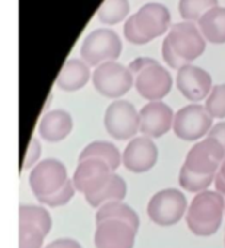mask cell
Returning a JSON list of instances; mask_svg holds the SVG:
<instances>
[{
    "mask_svg": "<svg viewBox=\"0 0 225 248\" xmlns=\"http://www.w3.org/2000/svg\"><path fill=\"white\" fill-rule=\"evenodd\" d=\"M206 50V40L203 38L199 27L193 22L174 24L162 43L164 62L176 70L200 57Z\"/></svg>",
    "mask_w": 225,
    "mask_h": 248,
    "instance_id": "1",
    "label": "cell"
},
{
    "mask_svg": "<svg viewBox=\"0 0 225 248\" xmlns=\"http://www.w3.org/2000/svg\"><path fill=\"white\" fill-rule=\"evenodd\" d=\"M171 14L162 3H146L125 22V38L136 46H144L170 31Z\"/></svg>",
    "mask_w": 225,
    "mask_h": 248,
    "instance_id": "2",
    "label": "cell"
},
{
    "mask_svg": "<svg viewBox=\"0 0 225 248\" xmlns=\"http://www.w3.org/2000/svg\"><path fill=\"white\" fill-rule=\"evenodd\" d=\"M224 213L225 197L218 191L206 190L192 200L186 212V222L194 235L210 236L219 229Z\"/></svg>",
    "mask_w": 225,
    "mask_h": 248,
    "instance_id": "3",
    "label": "cell"
},
{
    "mask_svg": "<svg viewBox=\"0 0 225 248\" xmlns=\"http://www.w3.org/2000/svg\"><path fill=\"white\" fill-rule=\"evenodd\" d=\"M123 50L122 38L108 28H99L89 32L82 46L80 57L88 66H99L107 62H116Z\"/></svg>",
    "mask_w": 225,
    "mask_h": 248,
    "instance_id": "4",
    "label": "cell"
},
{
    "mask_svg": "<svg viewBox=\"0 0 225 248\" xmlns=\"http://www.w3.org/2000/svg\"><path fill=\"white\" fill-rule=\"evenodd\" d=\"M92 83L99 95L116 99L132 89L135 76L129 67L117 62H107L95 67L92 72Z\"/></svg>",
    "mask_w": 225,
    "mask_h": 248,
    "instance_id": "5",
    "label": "cell"
},
{
    "mask_svg": "<svg viewBox=\"0 0 225 248\" xmlns=\"http://www.w3.org/2000/svg\"><path fill=\"white\" fill-rule=\"evenodd\" d=\"M104 126L108 135L117 140L133 139L136 138V133L141 132L139 112L129 101H114L105 109Z\"/></svg>",
    "mask_w": 225,
    "mask_h": 248,
    "instance_id": "6",
    "label": "cell"
},
{
    "mask_svg": "<svg viewBox=\"0 0 225 248\" xmlns=\"http://www.w3.org/2000/svg\"><path fill=\"white\" fill-rule=\"evenodd\" d=\"M187 212L186 196L177 188H165L155 193L148 203L149 219L160 226H173Z\"/></svg>",
    "mask_w": 225,
    "mask_h": 248,
    "instance_id": "7",
    "label": "cell"
},
{
    "mask_svg": "<svg viewBox=\"0 0 225 248\" xmlns=\"http://www.w3.org/2000/svg\"><path fill=\"white\" fill-rule=\"evenodd\" d=\"M212 121L213 118L203 105L190 104L176 112L173 130L178 139L194 142L210 132Z\"/></svg>",
    "mask_w": 225,
    "mask_h": 248,
    "instance_id": "8",
    "label": "cell"
},
{
    "mask_svg": "<svg viewBox=\"0 0 225 248\" xmlns=\"http://www.w3.org/2000/svg\"><path fill=\"white\" fill-rule=\"evenodd\" d=\"M67 181V168L59 159H44L30 174V187L37 199L54 194Z\"/></svg>",
    "mask_w": 225,
    "mask_h": 248,
    "instance_id": "9",
    "label": "cell"
},
{
    "mask_svg": "<svg viewBox=\"0 0 225 248\" xmlns=\"http://www.w3.org/2000/svg\"><path fill=\"white\" fill-rule=\"evenodd\" d=\"M112 174L114 172H112L107 162L92 158L79 161V165L75 170L72 181L76 191L88 197L101 191L108 184Z\"/></svg>",
    "mask_w": 225,
    "mask_h": 248,
    "instance_id": "10",
    "label": "cell"
},
{
    "mask_svg": "<svg viewBox=\"0 0 225 248\" xmlns=\"http://www.w3.org/2000/svg\"><path fill=\"white\" fill-rule=\"evenodd\" d=\"M225 158L224 146L213 139H203L194 143L184 161V165L194 174L215 175Z\"/></svg>",
    "mask_w": 225,
    "mask_h": 248,
    "instance_id": "11",
    "label": "cell"
},
{
    "mask_svg": "<svg viewBox=\"0 0 225 248\" xmlns=\"http://www.w3.org/2000/svg\"><path fill=\"white\" fill-rule=\"evenodd\" d=\"M135 88L142 98L151 102L161 101L170 93L173 78L164 66L155 62L135 76Z\"/></svg>",
    "mask_w": 225,
    "mask_h": 248,
    "instance_id": "12",
    "label": "cell"
},
{
    "mask_svg": "<svg viewBox=\"0 0 225 248\" xmlns=\"http://www.w3.org/2000/svg\"><path fill=\"white\" fill-rule=\"evenodd\" d=\"M136 229L123 220L107 219L96 222L95 247L96 248H133Z\"/></svg>",
    "mask_w": 225,
    "mask_h": 248,
    "instance_id": "13",
    "label": "cell"
},
{
    "mask_svg": "<svg viewBox=\"0 0 225 248\" xmlns=\"http://www.w3.org/2000/svg\"><path fill=\"white\" fill-rule=\"evenodd\" d=\"M174 112L162 101H154L142 107L139 111L141 133L149 139L161 138L167 135L174 124Z\"/></svg>",
    "mask_w": 225,
    "mask_h": 248,
    "instance_id": "14",
    "label": "cell"
},
{
    "mask_svg": "<svg viewBox=\"0 0 225 248\" xmlns=\"http://www.w3.org/2000/svg\"><path fill=\"white\" fill-rule=\"evenodd\" d=\"M176 83L181 95L192 102H199L208 98L213 88L210 75L205 69L193 64H186L177 70Z\"/></svg>",
    "mask_w": 225,
    "mask_h": 248,
    "instance_id": "15",
    "label": "cell"
},
{
    "mask_svg": "<svg viewBox=\"0 0 225 248\" xmlns=\"http://www.w3.org/2000/svg\"><path fill=\"white\" fill-rule=\"evenodd\" d=\"M158 161V148L152 139L146 136L133 138L125 152H123V165L136 174L146 172L155 167Z\"/></svg>",
    "mask_w": 225,
    "mask_h": 248,
    "instance_id": "16",
    "label": "cell"
},
{
    "mask_svg": "<svg viewBox=\"0 0 225 248\" xmlns=\"http://www.w3.org/2000/svg\"><path fill=\"white\" fill-rule=\"evenodd\" d=\"M72 129L73 120L70 114L64 109H53L47 112L38 124L40 136L51 143H57L66 139L70 135Z\"/></svg>",
    "mask_w": 225,
    "mask_h": 248,
    "instance_id": "17",
    "label": "cell"
},
{
    "mask_svg": "<svg viewBox=\"0 0 225 248\" xmlns=\"http://www.w3.org/2000/svg\"><path fill=\"white\" fill-rule=\"evenodd\" d=\"M89 79V66L82 59H69L57 76V86L66 92H75L82 89Z\"/></svg>",
    "mask_w": 225,
    "mask_h": 248,
    "instance_id": "18",
    "label": "cell"
},
{
    "mask_svg": "<svg viewBox=\"0 0 225 248\" xmlns=\"http://www.w3.org/2000/svg\"><path fill=\"white\" fill-rule=\"evenodd\" d=\"M197 27L208 43L225 44V8H213L197 22Z\"/></svg>",
    "mask_w": 225,
    "mask_h": 248,
    "instance_id": "19",
    "label": "cell"
},
{
    "mask_svg": "<svg viewBox=\"0 0 225 248\" xmlns=\"http://www.w3.org/2000/svg\"><path fill=\"white\" fill-rule=\"evenodd\" d=\"M92 158L107 162L112 171H116L123 162V155L120 154L117 146L105 140H95L86 145L79 155V161L92 159Z\"/></svg>",
    "mask_w": 225,
    "mask_h": 248,
    "instance_id": "20",
    "label": "cell"
},
{
    "mask_svg": "<svg viewBox=\"0 0 225 248\" xmlns=\"http://www.w3.org/2000/svg\"><path fill=\"white\" fill-rule=\"evenodd\" d=\"M126 193H128L126 181L120 175L112 174L111 180L108 181V184L101 191H98L96 194L85 197V200L92 207L99 209L101 206H104L110 202H122L126 197Z\"/></svg>",
    "mask_w": 225,
    "mask_h": 248,
    "instance_id": "21",
    "label": "cell"
},
{
    "mask_svg": "<svg viewBox=\"0 0 225 248\" xmlns=\"http://www.w3.org/2000/svg\"><path fill=\"white\" fill-rule=\"evenodd\" d=\"M107 219H116V220H123L132 225L136 231L139 228V216L138 213L126 203L123 202H110L99 209H96L95 213V220H107Z\"/></svg>",
    "mask_w": 225,
    "mask_h": 248,
    "instance_id": "22",
    "label": "cell"
},
{
    "mask_svg": "<svg viewBox=\"0 0 225 248\" xmlns=\"http://www.w3.org/2000/svg\"><path fill=\"white\" fill-rule=\"evenodd\" d=\"M130 11L129 0H104L96 12L99 22L105 25H117L123 22Z\"/></svg>",
    "mask_w": 225,
    "mask_h": 248,
    "instance_id": "23",
    "label": "cell"
},
{
    "mask_svg": "<svg viewBox=\"0 0 225 248\" xmlns=\"http://www.w3.org/2000/svg\"><path fill=\"white\" fill-rule=\"evenodd\" d=\"M19 223H31L38 226L46 235L51 231V216L47 209L34 204H22L19 207Z\"/></svg>",
    "mask_w": 225,
    "mask_h": 248,
    "instance_id": "24",
    "label": "cell"
},
{
    "mask_svg": "<svg viewBox=\"0 0 225 248\" xmlns=\"http://www.w3.org/2000/svg\"><path fill=\"white\" fill-rule=\"evenodd\" d=\"M218 8V0H178V12L187 22H199V19L210 9Z\"/></svg>",
    "mask_w": 225,
    "mask_h": 248,
    "instance_id": "25",
    "label": "cell"
},
{
    "mask_svg": "<svg viewBox=\"0 0 225 248\" xmlns=\"http://www.w3.org/2000/svg\"><path fill=\"white\" fill-rule=\"evenodd\" d=\"M216 175V174H215ZM215 175H202V174H194L192 172L186 165L181 167L180 174H178V184L181 188L190 193H202L206 191V188L215 181Z\"/></svg>",
    "mask_w": 225,
    "mask_h": 248,
    "instance_id": "26",
    "label": "cell"
},
{
    "mask_svg": "<svg viewBox=\"0 0 225 248\" xmlns=\"http://www.w3.org/2000/svg\"><path fill=\"white\" fill-rule=\"evenodd\" d=\"M47 235L35 225L19 223V248H41Z\"/></svg>",
    "mask_w": 225,
    "mask_h": 248,
    "instance_id": "27",
    "label": "cell"
},
{
    "mask_svg": "<svg viewBox=\"0 0 225 248\" xmlns=\"http://www.w3.org/2000/svg\"><path fill=\"white\" fill-rule=\"evenodd\" d=\"M206 111L212 118H225V83L215 85L206 98Z\"/></svg>",
    "mask_w": 225,
    "mask_h": 248,
    "instance_id": "28",
    "label": "cell"
},
{
    "mask_svg": "<svg viewBox=\"0 0 225 248\" xmlns=\"http://www.w3.org/2000/svg\"><path fill=\"white\" fill-rule=\"evenodd\" d=\"M75 186H73V181L69 180L59 191H56L54 194L51 196H47V197H41L38 199L43 204H47L50 207H59V206H63V204H67L72 197L75 196Z\"/></svg>",
    "mask_w": 225,
    "mask_h": 248,
    "instance_id": "29",
    "label": "cell"
},
{
    "mask_svg": "<svg viewBox=\"0 0 225 248\" xmlns=\"http://www.w3.org/2000/svg\"><path fill=\"white\" fill-rule=\"evenodd\" d=\"M41 143L38 142L37 138H32L30 145H28V149L25 152V156H24V161H22V167L21 170L25 171V170H30L32 167L37 165V161L40 159L41 156Z\"/></svg>",
    "mask_w": 225,
    "mask_h": 248,
    "instance_id": "30",
    "label": "cell"
},
{
    "mask_svg": "<svg viewBox=\"0 0 225 248\" xmlns=\"http://www.w3.org/2000/svg\"><path fill=\"white\" fill-rule=\"evenodd\" d=\"M208 138L219 142L224 146V149H225V121L216 123L215 126H212L210 132L208 133Z\"/></svg>",
    "mask_w": 225,
    "mask_h": 248,
    "instance_id": "31",
    "label": "cell"
},
{
    "mask_svg": "<svg viewBox=\"0 0 225 248\" xmlns=\"http://www.w3.org/2000/svg\"><path fill=\"white\" fill-rule=\"evenodd\" d=\"M155 62H157V60H154V59H151V57H139V59L133 60L128 67H129V70L133 73V76H136L139 72H142L145 67H148V66L154 64Z\"/></svg>",
    "mask_w": 225,
    "mask_h": 248,
    "instance_id": "32",
    "label": "cell"
},
{
    "mask_svg": "<svg viewBox=\"0 0 225 248\" xmlns=\"http://www.w3.org/2000/svg\"><path fill=\"white\" fill-rule=\"evenodd\" d=\"M44 248H83L76 239L72 238H59L53 242H50L48 245H46Z\"/></svg>",
    "mask_w": 225,
    "mask_h": 248,
    "instance_id": "33",
    "label": "cell"
},
{
    "mask_svg": "<svg viewBox=\"0 0 225 248\" xmlns=\"http://www.w3.org/2000/svg\"><path fill=\"white\" fill-rule=\"evenodd\" d=\"M216 174H219V175L225 180V158H224V161H222V164H221V167H219V171H218Z\"/></svg>",
    "mask_w": 225,
    "mask_h": 248,
    "instance_id": "34",
    "label": "cell"
},
{
    "mask_svg": "<svg viewBox=\"0 0 225 248\" xmlns=\"http://www.w3.org/2000/svg\"><path fill=\"white\" fill-rule=\"evenodd\" d=\"M224 244H225V236H224Z\"/></svg>",
    "mask_w": 225,
    "mask_h": 248,
    "instance_id": "35",
    "label": "cell"
}]
</instances>
